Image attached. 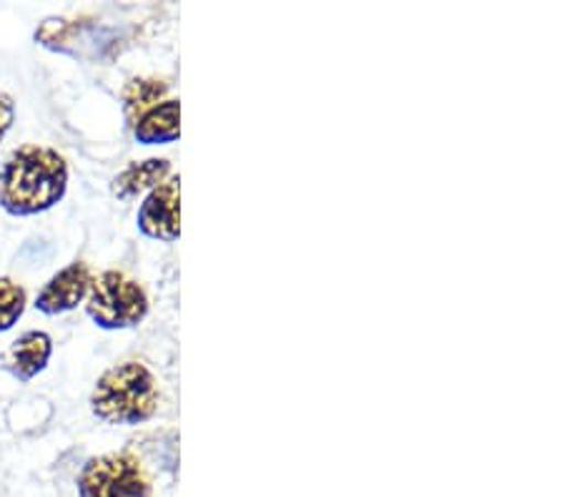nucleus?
<instances>
[{
    "label": "nucleus",
    "instance_id": "1",
    "mask_svg": "<svg viewBox=\"0 0 564 497\" xmlns=\"http://www.w3.org/2000/svg\"><path fill=\"white\" fill-rule=\"evenodd\" d=\"M68 164L56 149L23 147L0 166V209L11 216H35L63 202Z\"/></svg>",
    "mask_w": 564,
    "mask_h": 497
},
{
    "label": "nucleus",
    "instance_id": "2",
    "mask_svg": "<svg viewBox=\"0 0 564 497\" xmlns=\"http://www.w3.org/2000/svg\"><path fill=\"white\" fill-rule=\"evenodd\" d=\"M159 382L143 361H121L98 379L90 410L106 424H141L159 410Z\"/></svg>",
    "mask_w": 564,
    "mask_h": 497
},
{
    "label": "nucleus",
    "instance_id": "3",
    "mask_svg": "<svg viewBox=\"0 0 564 497\" xmlns=\"http://www.w3.org/2000/svg\"><path fill=\"white\" fill-rule=\"evenodd\" d=\"M86 314L101 329H131L139 327L149 314V296L123 271H106L94 279Z\"/></svg>",
    "mask_w": 564,
    "mask_h": 497
},
{
    "label": "nucleus",
    "instance_id": "4",
    "mask_svg": "<svg viewBox=\"0 0 564 497\" xmlns=\"http://www.w3.org/2000/svg\"><path fill=\"white\" fill-rule=\"evenodd\" d=\"M80 497H151V480L129 452L90 457L78 475Z\"/></svg>",
    "mask_w": 564,
    "mask_h": 497
},
{
    "label": "nucleus",
    "instance_id": "5",
    "mask_svg": "<svg viewBox=\"0 0 564 497\" xmlns=\"http://www.w3.org/2000/svg\"><path fill=\"white\" fill-rule=\"evenodd\" d=\"M139 229L143 237L176 241L181 237V176L171 174L151 188L139 209Z\"/></svg>",
    "mask_w": 564,
    "mask_h": 497
},
{
    "label": "nucleus",
    "instance_id": "6",
    "mask_svg": "<svg viewBox=\"0 0 564 497\" xmlns=\"http://www.w3.org/2000/svg\"><path fill=\"white\" fill-rule=\"evenodd\" d=\"M90 287H94V274H90L88 264L73 261L58 274H53L48 284L41 289L39 296H35V310L48 316L73 312L80 302L88 300Z\"/></svg>",
    "mask_w": 564,
    "mask_h": 497
},
{
    "label": "nucleus",
    "instance_id": "7",
    "mask_svg": "<svg viewBox=\"0 0 564 497\" xmlns=\"http://www.w3.org/2000/svg\"><path fill=\"white\" fill-rule=\"evenodd\" d=\"M53 357V339L45 332H25L18 337L11 349L6 352V369L11 372L18 382H31L39 377Z\"/></svg>",
    "mask_w": 564,
    "mask_h": 497
},
{
    "label": "nucleus",
    "instance_id": "8",
    "mask_svg": "<svg viewBox=\"0 0 564 497\" xmlns=\"http://www.w3.org/2000/svg\"><path fill=\"white\" fill-rule=\"evenodd\" d=\"M133 136L145 147L176 141L181 136V104L174 98H166V101L149 108L133 121Z\"/></svg>",
    "mask_w": 564,
    "mask_h": 497
},
{
    "label": "nucleus",
    "instance_id": "9",
    "mask_svg": "<svg viewBox=\"0 0 564 497\" xmlns=\"http://www.w3.org/2000/svg\"><path fill=\"white\" fill-rule=\"evenodd\" d=\"M171 164L169 159H149L141 164H131L123 174H118L113 181V194L118 198L139 196L141 192H151L156 188L163 179H169Z\"/></svg>",
    "mask_w": 564,
    "mask_h": 497
},
{
    "label": "nucleus",
    "instance_id": "10",
    "mask_svg": "<svg viewBox=\"0 0 564 497\" xmlns=\"http://www.w3.org/2000/svg\"><path fill=\"white\" fill-rule=\"evenodd\" d=\"M169 94V86L163 80L156 78H135L129 86L123 88V106H126V116L131 121L139 119L141 114L149 111V108L163 101Z\"/></svg>",
    "mask_w": 564,
    "mask_h": 497
},
{
    "label": "nucleus",
    "instance_id": "11",
    "mask_svg": "<svg viewBox=\"0 0 564 497\" xmlns=\"http://www.w3.org/2000/svg\"><path fill=\"white\" fill-rule=\"evenodd\" d=\"M25 304H29L25 289L13 279L0 277V334L15 327L25 312Z\"/></svg>",
    "mask_w": 564,
    "mask_h": 497
},
{
    "label": "nucleus",
    "instance_id": "12",
    "mask_svg": "<svg viewBox=\"0 0 564 497\" xmlns=\"http://www.w3.org/2000/svg\"><path fill=\"white\" fill-rule=\"evenodd\" d=\"M13 123H15V101L0 90V143H3L8 131L13 129Z\"/></svg>",
    "mask_w": 564,
    "mask_h": 497
}]
</instances>
